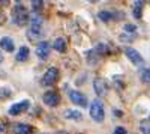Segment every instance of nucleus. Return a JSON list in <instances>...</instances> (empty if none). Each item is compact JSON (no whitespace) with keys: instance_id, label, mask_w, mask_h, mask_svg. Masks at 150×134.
I'll return each instance as SVG.
<instances>
[{"instance_id":"6","label":"nucleus","mask_w":150,"mask_h":134,"mask_svg":"<svg viewBox=\"0 0 150 134\" xmlns=\"http://www.w3.org/2000/svg\"><path fill=\"white\" fill-rule=\"evenodd\" d=\"M69 100L77 104V105H81V107H86L87 105V98L86 95L80 91H69Z\"/></svg>"},{"instance_id":"18","label":"nucleus","mask_w":150,"mask_h":134,"mask_svg":"<svg viewBox=\"0 0 150 134\" xmlns=\"http://www.w3.org/2000/svg\"><path fill=\"white\" fill-rule=\"evenodd\" d=\"M119 39L122 41V42H131V41H134L135 39V35H129V33H122L120 36H119Z\"/></svg>"},{"instance_id":"21","label":"nucleus","mask_w":150,"mask_h":134,"mask_svg":"<svg viewBox=\"0 0 150 134\" xmlns=\"http://www.w3.org/2000/svg\"><path fill=\"white\" fill-rule=\"evenodd\" d=\"M140 130L143 134H150V124L149 122H141L140 124Z\"/></svg>"},{"instance_id":"25","label":"nucleus","mask_w":150,"mask_h":134,"mask_svg":"<svg viewBox=\"0 0 150 134\" xmlns=\"http://www.w3.org/2000/svg\"><path fill=\"white\" fill-rule=\"evenodd\" d=\"M5 23V15H3V12H0V24H3Z\"/></svg>"},{"instance_id":"12","label":"nucleus","mask_w":150,"mask_h":134,"mask_svg":"<svg viewBox=\"0 0 150 134\" xmlns=\"http://www.w3.org/2000/svg\"><path fill=\"white\" fill-rule=\"evenodd\" d=\"M53 48L59 53H65L66 51V41L63 38H57L54 42H53Z\"/></svg>"},{"instance_id":"23","label":"nucleus","mask_w":150,"mask_h":134,"mask_svg":"<svg viewBox=\"0 0 150 134\" xmlns=\"http://www.w3.org/2000/svg\"><path fill=\"white\" fill-rule=\"evenodd\" d=\"M32 6H33L35 11H36V9H39V8L42 6V2H41V0H38V2H36V0H33V2H32Z\"/></svg>"},{"instance_id":"26","label":"nucleus","mask_w":150,"mask_h":134,"mask_svg":"<svg viewBox=\"0 0 150 134\" xmlns=\"http://www.w3.org/2000/svg\"><path fill=\"white\" fill-rule=\"evenodd\" d=\"M2 62H3V54L0 53V63H2Z\"/></svg>"},{"instance_id":"19","label":"nucleus","mask_w":150,"mask_h":134,"mask_svg":"<svg viewBox=\"0 0 150 134\" xmlns=\"http://www.w3.org/2000/svg\"><path fill=\"white\" fill-rule=\"evenodd\" d=\"M123 30H125V33H129V35H135V32H137V26H135V24H125Z\"/></svg>"},{"instance_id":"7","label":"nucleus","mask_w":150,"mask_h":134,"mask_svg":"<svg viewBox=\"0 0 150 134\" xmlns=\"http://www.w3.org/2000/svg\"><path fill=\"white\" fill-rule=\"evenodd\" d=\"M125 54H126V57L131 60V62L134 63V65H143V56L135 50V48H131V47H128V48H125Z\"/></svg>"},{"instance_id":"1","label":"nucleus","mask_w":150,"mask_h":134,"mask_svg":"<svg viewBox=\"0 0 150 134\" xmlns=\"http://www.w3.org/2000/svg\"><path fill=\"white\" fill-rule=\"evenodd\" d=\"M12 21H14L17 26H24L29 21V14L24 6H21L20 3L15 5V8L12 9Z\"/></svg>"},{"instance_id":"8","label":"nucleus","mask_w":150,"mask_h":134,"mask_svg":"<svg viewBox=\"0 0 150 134\" xmlns=\"http://www.w3.org/2000/svg\"><path fill=\"white\" fill-rule=\"evenodd\" d=\"M93 89H95L98 96H104L107 93V91H108V86H107V83H105L104 78L98 77V78L93 80Z\"/></svg>"},{"instance_id":"22","label":"nucleus","mask_w":150,"mask_h":134,"mask_svg":"<svg viewBox=\"0 0 150 134\" xmlns=\"http://www.w3.org/2000/svg\"><path fill=\"white\" fill-rule=\"evenodd\" d=\"M141 80H143L144 83H150V69L143 71V74H141Z\"/></svg>"},{"instance_id":"4","label":"nucleus","mask_w":150,"mask_h":134,"mask_svg":"<svg viewBox=\"0 0 150 134\" xmlns=\"http://www.w3.org/2000/svg\"><path fill=\"white\" fill-rule=\"evenodd\" d=\"M29 107H30V101H29V100H24V101H20V103L12 104V105H11V108L8 110V113H9V115H12V116H17V115L24 113Z\"/></svg>"},{"instance_id":"15","label":"nucleus","mask_w":150,"mask_h":134,"mask_svg":"<svg viewBox=\"0 0 150 134\" xmlns=\"http://www.w3.org/2000/svg\"><path fill=\"white\" fill-rule=\"evenodd\" d=\"M63 115L66 119H74V120H81V118H83L81 112H78V110H65Z\"/></svg>"},{"instance_id":"10","label":"nucleus","mask_w":150,"mask_h":134,"mask_svg":"<svg viewBox=\"0 0 150 134\" xmlns=\"http://www.w3.org/2000/svg\"><path fill=\"white\" fill-rule=\"evenodd\" d=\"M0 48H3L5 51H14V48H15L14 39L9 38V36H5V38H2V39H0Z\"/></svg>"},{"instance_id":"16","label":"nucleus","mask_w":150,"mask_h":134,"mask_svg":"<svg viewBox=\"0 0 150 134\" xmlns=\"http://www.w3.org/2000/svg\"><path fill=\"white\" fill-rule=\"evenodd\" d=\"M32 127L27 125V124H18L17 128H15V134H30L32 133Z\"/></svg>"},{"instance_id":"3","label":"nucleus","mask_w":150,"mask_h":134,"mask_svg":"<svg viewBox=\"0 0 150 134\" xmlns=\"http://www.w3.org/2000/svg\"><path fill=\"white\" fill-rule=\"evenodd\" d=\"M59 78V69L56 66H51V68H48L47 72L44 74L42 77V84L44 86H51V84H54Z\"/></svg>"},{"instance_id":"5","label":"nucleus","mask_w":150,"mask_h":134,"mask_svg":"<svg viewBox=\"0 0 150 134\" xmlns=\"http://www.w3.org/2000/svg\"><path fill=\"white\" fill-rule=\"evenodd\" d=\"M42 101H44V104H47L48 107H57L59 103H60V95H59L57 92H53V91L45 92L44 96H42Z\"/></svg>"},{"instance_id":"20","label":"nucleus","mask_w":150,"mask_h":134,"mask_svg":"<svg viewBox=\"0 0 150 134\" xmlns=\"http://www.w3.org/2000/svg\"><path fill=\"white\" fill-rule=\"evenodd\" d=\"M11 89L9 88H0V100H6L8 96H11Z\"/></svg>"},{"instance_id":"9","label":"nucleus","mask_w":150,"mask_h":134,"mask_svg":"<svg viewBox=\"0 0 150 134\" xmlns=\"http://www.w3.org/2000/svg\"><path fill=\"white\" fill-rule=\"evenodd\" d=\"M50 51H51V47H50L48 42H39V44H38V47H36V56L39 57L41 60L48 59Z\"/></svg>"},{"instance_id":"27","label":"nucleus","mask_w":150,"mask_h":134,"mask_svg":"<svg viewBox=\"0 0 150 134\" xmlns=\"http://www.w3.org/2000/svg\"><path fill=\"white\" fill-rule=\"evenodd\" d=\"M2 131H3V125H2V124H0V133H2Z\"/></svg>"},{"instance_id":"11","label":"nucleus","mask_w":150,"mask_h":134,"mask_svg":"<svg viewBox=\"0 0 150 134\" xmlns=\"http://www.w3.org/2000/svg\"><path fill=\"white\" fill-rule=\"evenodd\" d=\"M42 35V26L41 24H30V29H29V36L33 39L39 38Z\"/></svg>"},{"instance_id":"2","label":"nucleus","mask_w":150,"mask_h":134,"mask_svg":"<svg viewBox=\"0 0 150 134\" xmlns=\"http://www.w3.org/2000/svg\"><path fill=\"white\" fill-rule=\"evenodd\" d=\"M90 116H92L93 120H96V122H102V120H104L105 110H104V104L99 100H95L90 104Z\"/></svg>"},{"instance_id":"14","label":"nucleus","mask_w":150,"mask_h":134,"mask_svg":"<svg viewBox=\"0 0 150 134\" xmlns=\"http://www.w3.org/2000/svg\"><path fill=\"white\" fill-rule=\"evenodd\" d=\"M143 2H140V0H138V2H134V8H132V14H134V17L135 18H141V14H143Z\"/></svg>"},{"instance_id":"17","label":"nucleus","mask_w":150,"mask_h":134,"mask_svg":"<svg viewBox=\"0 0 150 134\" xmlns=\"http://www.w3.org/2000/svg\"><path fill=\"white\" fill-rule=\"evenodd\" d=\"M98 17H99V20L104 21V23H108V21L112 20V14H111V12H108V11H101L98 14Z\"/></svg>"},{"instance_id":"13","label":"nucleus","mask_w":150,"mask_h":134,"mask_svg":"<svg viewBox=\"0 0 150 134\" xmlns=\"http://www.w3.org/2000/svg\"><path fill=\"white\" fill-rule=\"evenodd\" d=\"M29 54H30V50H29V47H21L18 53H17V60L18 62H24V60H27L29 59Z\"/></svg>"},{"instance_id":"24","label":"nucleus","mask_w":150,"mask_h":134,"mask_svg":"<svg viewBox=\"0 0 150 134\" xmlns=\"http://www.w3.org/2000/svg\"><path fill=\"white\" fill-rule=\"evenodd\" d=\"M112 134H126V130H125L123 127H117L116 130H114V133Z\"/></svg>"}]
</instances>
